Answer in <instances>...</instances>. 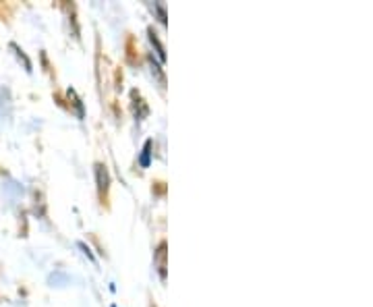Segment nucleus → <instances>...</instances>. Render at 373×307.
Segmentation results:
<instances>
[{"mask_svg":"<svg viewBox=\"0 0 373 307\" xmlns=\"http://www.w3.org/2000/svg\"><path fill=\"white\" fill-rule=\"evenodd\" d=\"M156 268L160 272V279H166V243H162L156 253Z\"/></svg>","mask_w":373,"mask_h":307,"instance_id":"obj_1","label":"nucleus"},{"mask_svg":"<svg viewBox=\"0 0 373 307\" xmlns=\"http://www.w3.org/2000/svg\"><path fill=\"white\" fill-rule=\"evenodd\" d=\"M154 6H156V11H158V15H160L162 23H166V6H164L162 2H156Z\"/></svg>","mask_w":373,"mask_h":307,"instance_id":"obj_5","label":"nucleus"},{"mask_svg":"<svg viewBox=\"0 0 373 307\" xmlns=\"http://www.w3.org/2000/svg\"><path fill=\"white\" fill-rule=\"evenodd\" d=\"M150 42H152V46H156V52H158V56H160V60H166L164 46L160 44V40H158V35H156V31H154V29H150Z\"/></svg>","mask_w":373,"mask_h":307,"instance_id":"obj_3","label":"nucleus"},{"mask_svg":"<svg viewBox=\"0 0 373 307\" xmlns=\"http://www.w3.org/2000/svg\"><path fill=\"white\" fill-rule=\"evenodd\" d=\"M150 154H152V140L145 141V147H143V154H141V158H139V164L143 168L150 167Z\"/></svg>","mask_w":373,"mask_h":307,"instance_id":"obj_4","label":"nucleus"},{"mask_svg":"<svg viewBox=\"0 0 373 307\" xmlns=\"http://www.w3.org/2000/svg\"><path fill=\"white\" fill-rule=\"evenodd\" d=\"M96 174H98V189H100V191H106L108 189V170H106V167L98 164V167H96Z\"/></svg>","mask_w":373,"mask_h":307,"instance_id":"obj_2","label":"nucleus"}]
</instances>
